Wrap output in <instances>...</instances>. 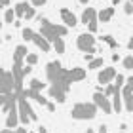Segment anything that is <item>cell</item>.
<instances>
[{"mask_svg":"<svg viewBox=\"0 0 133 133\" xmlns=\"http://www.w3.org/2000/svg\"><path fill=\"white\" fill-rule=\"evenodd\" d=\"M46 74H48V80L51 82L50 97H53L57 103H65L66 91L70 89V84H72L70 76H69V70H65L59 61H51L46 66Z\"/></svg>","mask_w":133,"mask_h":133,"instance_id":"obj_1","label":"cell"},{"mask_svg":"<svg viewBox=\"0 0 133 133\" xmlns=\"http://www.w3.org/2000/svg\"><path fill=\"white\" fill-rule=\"evenodd\" d=\"M66 32H69V29H66V27H63V25H53V23H50L46 17H40V34L44 36L50 44L55 38H59V36H65Z\"/></svg>","mask_w":133,"mask_h":133,"instance_id":"obj_2","label":"cell"},{"mask_svg":"<svg viewBox=\"0 0 133 133\" xmlns=\"http://www.w3.org/2000/svg\"><path fill=\"white\" fill-rule=\"evenodd\" d=\"M15 97H17V114H19V122L21 124H29V122H34L36 118V112L32 110V107L27 103V97L23 95V89L19 93H15Z\"/></svg>","mask_w":133,"mask_h":133,"instance_id":"obj_3","label":"cell"},{"mask_svg":"<svg viewBox=\"0 0 133 133\" xmlns=\"http://www.w3.org/2000/svg\"><path fill=\"white\" fill-rule=\"evenodd\" d=\"M97 110L99 108L93 105V103H76L72 107V112L70 116L74 120H93L97 116Z\"/></svg>","mask_w":133,"mask_h":133,"instance_id":"obj_4","label":"cell"},{"mask_svg":"<svg viewBox=\"0 0 133 133\" xmlns=\"http://www.w3.org/2000/svg\"><path fill=\"white\" fill-rule=\"evenodd\" d=\"M4 110L8 112V116H6V128L8 129L10 128H17V124H19V114H17V97H15V93L8 95Z\"/></svg>","mask_w":133,"mask_h":133,"instance_id":"obj_5","label":"cell"},{"mask_svg":"<svg viewBox=\"0 0 133 133\" xmlns=\"http://www.w3.org/2000/svg\"><path fill=\"white\" fill-rule=\"evenodd\" d=\"M114 91H112V110H116L120 112L122 110V86H124V82H125V78L124 74H116V78H114Z\"/></svg>","mask_w":133,"mask_h":133,"instance_id":"obj_6","label":"cell"},{"mask_svg":"<svg viewBox=\"0 0 133 133\" xmlns=\"http://www.w3.org/2000/svg\"><path fill=\"white\" fill-rule=\"evenodd\" d=\"M14 91H15V84H14L11 72H6L0 66V95H10Z\"/></svg>","mask_w":133,"mask_h":133,"instance_id":"obj_7","label":"cell"},{"mask_svg":"<svg viewBox=\"0 0 133 133\" xmlns=\"http://www.w3.org/2000/svg\"><path fill=\"white\" fill-rule=\"evenodd\" d=\"M76 46H78V50L84 51V53H93L95 51V36L91 32H84L78 36V40H76Z\"/></svg>","mask_w":133,"mask_h":133,"instance_id":"obj_8","label":"cell"},{"mask_svg":"<svg viewBox=\"0 0 133 133\" xmlns=\"http://www.w3.org/2000/svg\"><path fill=\"white\" fill-rule=\"evenodd\" d=\"M122 101H124V107L125 110H133V76L128 78L122 86Z\"/></svg>","mask_w":133,"mask_h":133,"instance_id":"obj_9","label":"cell"},{"mask_svg":"<svg viewBox=\"0 0 133 133\" xmlns=\"http://www.w3.org/2000/svg\"><path fill=\"white\" fill-rule=\"evenodd\" d=\"M93 105L97 107V108H101L103 112H107V114L112 112L110 101H108V97H107L105 93H101V91H95V95H93Z\"/></svg>","mask_w":133,"mask_h":133,"instance_id":"obj_10","label":"cell"},{"mask_svg":"<svg viewBox=\"0 0 133 133\" xmlns=\"http://www.w3.org/2000/svg\"><path fill=\"white\" fill-rule=\"evenodd\" d=\"M114 78H116V69L114 66H107L99 72V82L101 84H110Z\"/></svg>","mask_w":133,"mask_h":133,"instance_id":"obj_11","label":"cell"},{"mask_svg":"<svg viewBox=\"0 0 133 133\" xmlns=\"http://www.w3.org/2000/svg\"><path fill=\"white\" fill-rule=\"evenodd\" d=\"M31 42H34V44L38 46L42 51H50V50H51V44H50V42H48V40H46V38H44V36H42L40 32H32V36H31Z\"/></svg>","mask_w":133,"mask_h":133,"instance_id":"obj_12","label":"cell"},{"mask_svg":"<svg viewBox=\"0 0 133 133\" xmlns=\"http://www.w3.org/2000/svg\"><path fill=\"white\" fill-rule=\"evenodd\" d=\"M61 19L65 21V25H66V27H70V29H72V27H76V23H78V21H76V15L72 14L69 8H63V10H61Z\"/></svg>","mask_w":133,"mask_h":133,"instance_id":"obj_13","label":"cell"},{"mask_svg":"<svg viewBox=\"0 0 133 133\" xmlns=\"http://www.w3.org/2000/svg\"><path fill=\"white\" fill-rule=\"evenodd\" d=\"M91 21H97V11H95L93 8H86L84 14H82V23L88 25V23H91Z\"/></svg>","mask_w":133,"mask_h":133,"instance_id":"obj_14","label":"cell"},{"mask_svg":"<svg viewBox=\"0 0 133 133\" xmlns=\"http://www.w3.org/2000/svg\"><path fill=\"white\" fill-rule=\"evenodd\" d=\"M112 15H114V8H105V10H101L99 14H97V21L108 23V21L112 19Z\"/></svg>","mask_w":133,"mask_h":133,"instance_id":"obj_15","label":"cell"},{"mask_svg":"<svg viewBox=\"0 0 133 133\" xmlns=\"http://www.w3.org/2000/svg\"><path fill=\"white\" fill-rule=\"evenodd\" d=\"M69 76H70V82H80V80L86 78V70L76 66V69H70L69 70Z\"/></svg>","mask_w":133,"mask_h":133,"instance_id":"obj_16","label":"cell"},{"mask_svg":"<svg viewBox=\"0 0 133 133\" xmlns=\"http://www.w3.org/2000/svg\"><path fill=\"white\" fill-rule=\"evenodd\" d=\"M27 46H17L15 48V53H14V63H23V59H25L27 57Z\"/></svg>","mask_w":133,"mask_h":133,"instance_id":"obj_17","label":"cell"},{"mask_svg":"<svg viewBox=\"0 0 133 133\" xmlns=\"http://www.w3.org/2000/svg\"><path fill=\"white\" fill-rule=\"evenodd\" d=\"M44 88H46V82H40L38 78H32V80H31V88H29V89H34V91H42Z\"/></svg>","mask_w":133,"mask_h":133,"instance_id":"obj_18","label":"cell"},{"mask_svg":"<svg viewBox=\"0 0 133 133\" xmlns=\"http://www.w3.org/2000/svg\"><path fill=\"white\" fill-rule=\"evenodd\" d=\"M29 8V4L27 2H19V4H17L15 6V8H14V11H15V15L17 17H23V15H25V10Z\"/></svg>","mask_w":133,"mask_h":133,"instance_id":"obj_19","label":"cell"},{"mask_svg":"<svg viewBox=\"0 0 133 133\" xmlns=\"http://www.w3.org/2000/svg\"><path fill=\"white\" fill-rule=\"evenodd\" d=\"M101 40H103V42H107V44L110 46V48H118V42L114 40L110 34H105V36H101Z\"/></svg>","mask_w":133,"mask_h":133,"instance_id":"obj_20","label":"cell"},{"mask_svg":"<svg viewBox=\"0 0 133 133\" xmlns=\"http://www.w3.org/2000/svg\"><path fill=\"white\" fill-rule=\"evenodd\" d=\"M89 65V69L95 70V69H99V66H103V57H97V59H91V61L88 63Z\"/></svg>","mask_w":133,"mask_h":133,"instance_id":"obj_21","label":"cell"},{"mask_svg":"<svg viewBox=\"0 0 133 133\" xmlns=\"http://www.w3.org/2000/svg\"><path fill=\"white\" fill-rule=\"evenodd\" d=\"M25 59H27V63L32 66V65H36V61H38V55H36V53H27Z\"/></svg>","mask_w":133,"mask_h":133,"instance_id":"obj_22","label":"cell"},{"mask_svg":"<svg viewBox=\"0 0 133 133\" xmlns=\"http://www.w3.org/2000/svg\"><path fill=\"white\" fill-rule=\"evenodd\" d=\"M34 15H36V11H34V8H32V6H29V8L25 10V15H23V17H25V19H32Z\"/></svg>","mask_w":133,"mask_h":133,"instance_id":"obj_23","label":"cell"},{"mask_svg":"<svg viewBox=\"0 0 133 133\" xmlns=\"http://www.w3.org/2000/svg\"><path fill=\"white\" fill-rule=\"evenodd\" d=\"M122 65H124V69H133V57H131V55H129V57H124Z\"/></svg>","mask_w":133,"mask_h":133,"instance_id":"obj_24","label":"cell"},{"mask_svg":"<svg viewBox=\"0 0 133 133\" xmlns=\"http://www.w3.org/2000/svg\"><path fill=\"white\" fill-rule=\"evenodd\" d=\"M4 17H6V21H8V23H11V21L15 19V11H14V10H6Z\"/></svg>","mask_w":133,"mask_h":133,"instance_id":"obj_25","label":"cell"},{"mask_svg":"<svg viewBox=\"0 0 133 133\" xmlns=\"http://www.w3.org/2000/svg\"><path fill=\"white\" fill-rule=\"evenodd\" d=\"M97 27H99V25H97V21L88 23V29H89V32H91V34H93V32H97Z\"/></svg>","mask_w":133,"mask_h":133,"instance_id":"obj_26","label":"cell"},{"mask_svg":"<svg viewBox=\"0 0 133 133\" xmlns=\"http://www.w3.org/2000/svg\"><path fill=\"white\" fill-rule=\"evenodd\" d=\"M32 29H23V38L25 40H31V36H32Z\"/></svg>","mask_w":133,"mask_h":133,"instance_id":"obj_27","label":"cell"},{"mask_svg":"<svg viewBox=\"0 0 133 133\" xmlns=\"http://www.w3.org/2000/svg\"><path fill=\"white\" fill-rule=\"evenodd\" d=\"M124 11H125L128 15H131V14H133V4H131V2H125V6H124Z\"/></svg>","mask_w":133,"mask_h":133,"instance_id":"obj_28","label":"cell"},{"mask_svg":"<svg viewBox=\"0 0 133 133\" xmlns=\"http://www.w3.org/2000/svg\"><path fill=\"white\" fill-rule=\"evenodd\" d=\"M112 91H114V84H108V86H107V89H105L103 93H105L107 97H108V95H112Z\"/></svg>","mask_w":133,"mask_h":133,"instance_id":"obj_29","label":"cell"},{"mask_svg":"<svg viewBox=\"0 0 133 133\" xmlns=\"http://www.w3.org/2000/svg\"><path fill=\"white\" fill-rule=\"evenodd\" d=\"M2 133H27V129H25V128H17L15 131H11V129H4Z\"/></svg>","mask_w":133,"mask_h":133,"instance_id":"obj_30","label":"cell"},{"mask_svg":"<svg viewBox=\"0 0 133 133\" xmlns=\"http://www.w3.org/2000/svg\"><path fill=\"white\" fill-rule=\"evenodd\" d=\"M31 4H32V8H34V6H44L46 0H31Z\"/></svg>","mask_w":133,"mask_h":133,"instance_id":"obj_31","label":"cell"},{"mask_svg":"<svg viewBox=\"0 0 133 133\" xmlns=\"http://www.w3.org/2000/svg\"><path fill=\"white\" fill-rule=\"evenodd\" d=\"M31 70H32V66H31V65H29V66H23V74H25V76H27V74H31Z\"/></svg>","mask_w":133,"mask_h":133,"instance_id":"obj_32","label":"cell"},{"mask_svg":"<svg viewBox=\"0 0 133 133\" xmlns=\"http://www.w3.org/2000/svg\"><path fill=\"white\" fill-rule=\"evenodd\" d=\"M6 101H8V95H0V107H4Z\"/></svg>","mask_w":133,"mask_h":133,"instance_id":"obj_33","label":"cell"},{"mask_svg":"<svg viewBox=\"0 0 133 133\" xmlns=\"http://www.w3.org/2000/svg\"><path fill=\"white\" fill-rule=\"evenodd\" d=\"M46 107H48V110H55V105H53V103H50V101H48Z\"/></svg>","mask_w":133,"mask_h":133,"instance_id":"obj_34","label":"cell"},{"mask_svg":"<svg viewBox=\"0 0 133 133\" xmlns=\"http://www.w3.org/2000/svg\"><path fill=\"white\" fill-rule=\"evenodd\" d=\"M84 59H86V61L89 63V61H91V59H93V57H91V53H84Z\"/></svg>","mask_w":133,"mask_h":133,"instance_id":"obj_35","label":"cell"},{"mask_svg":"<svg viewBox=\"0 0 133 133\" xmlns=\"http://www.w3.org/2000/svg\"><path fill=\"white\" fill-rule=\"evenodd\" d=\"M112 61H114V63L120 61V55H118V53H112Z\"/></svg>","mask_w":133,"mask_h":133,"instance_id":"obj_36","label":"cell"},{"mask_svg":"<svg viewBox=\"0 0 133 133\" xmlns=\"http://www.w3.org/2000/svg\"><path fill=\"white\" fill-rule=\"evenodd\" d=\"M128 48H129V50H131V51H133V36H131V40H129V42H128Z\"/></svg>","mask_w":133,"mask_h":133,"instance_id":"obj_37","label":"cell"},{"mask_svg":"<svg viewBox=\"0 0 133 133\" xmlns=\"http://www.w3.org/2000/svg\"><path fill=\"white\" fill-rule=\"evenodd\" d=\"M0 6H10V0H0Z\"/></svg>","mask_w":133,"mask_h":133,"instance_id":"obj_38","label":"cell"},{"mask_svg":"<svg viewBox=\"0 0 133 133\" xmlns=\"http://www.w3.org/2000/svg\"><path fill=\"white\" fill-rule=\"evenodd\" d=\"M99 133H107V125H101V128H99Z\"/></svg>","mask_w":133,"mask_h":133,"instance_id":"obj_39","label":"cell"},{"mask_svg":"<svg viewBox=\"0 0 133 133\" xmlns=\"http://www.w3.org/2000/svg\"><path fill=\"white\" fill-rule=\"evenodd\" d=\"M36 133H46V128H40V129L36 131Z\"/></svg>","mask_w":133,"mask_h":133,"instance_id":"obj_40","label":"cell"},{"mask_svg":"<svg viewBox=\"0 0 133 133\" xmlns=\"http://www.w3.org/2000/svg\"><path fill=\"white\" fill-rule=\"evenodd\" d=\"M78 2H80V4H88V0H78Z\"/></svg>","mask_w":133,"mask_h":133,"instance_id":"obj_41","label":"cell"},{"mask_svg":"<svg viewBox=\"0 0 133 133\" xmlns=\"http://www.w3.org/2000/svg\"><path fill=\"white\" fill-rule=\"evenodd\" d=\"M112 4H114V6H116V4H120V0H112Z\"/></svg>","mask_w":133,"mask_h":133,"instance_id":"obj_42","label":"cell"},{"mask_svg":"<svg viewBox=\"0 0 133 133\" xmlns=\"http://www.w3.org/2000/svg\"><path fill=\"white\" fill-rule=\"evenodd\" d=\"M0 31H2V25H0Z\"/></svg>","mask_w":133,"mask_h":133,"instance_id":"obj_43","label":"cell"},{"mask_svg":"<svg viewBox=\"0 0 133 133\" xmlns=\"http://www.w3.org/2000/svg\"><path fill=\"white\" fill-rule=\"evenodd\" d=\"M129 2H131V4H133V0H129Z\"/></svg>","mask_w":133,"mask_h":133,"instance_id":"obj_44","label":"cell"}]
</instances>
